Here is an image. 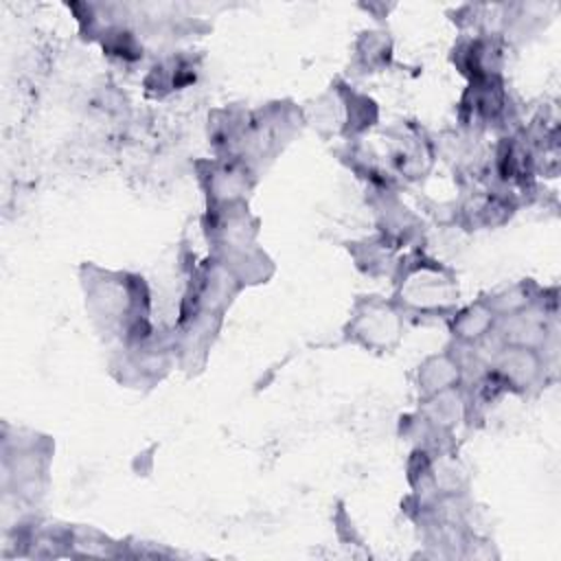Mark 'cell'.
Masks as SVG:
<instances>
[{"instance_id": "obj_5", "label": "cell", "mask_w": 561, "mask_h": 561, "mask_svg": "<svg viewBox=\"0 0 561 561\" xmlns=\"http://www.w3.org/2000/svg\"><path fill=\"white\" fill-rule=\"evenodd\" d=\"M497 313L491 309L489 302H476L467 307L456 320H454V335L460 342H480L482 337L489 335V331L495 324Z\"/></svg>"}, {"instance_id": "obj_4", "label": "cell", "mask_w": 561, "mask_h": 561, "mask_svg": "<svg viewBox=\"0 0 561 561\" xmlns=\"http://www.w3.org/2000/svg\"><path fill=\"white\" fill-rule=\"evenodd\" d=\"M458 379H460V366L449 355H434L419 370V388L427 397L456 388Z\"/></svg>"}, {"instance_id": "obj_2", "label": "cell", "mask_w": 561, "mask_h": 561, "mask_svg": "<svg viewBox=\"0 0 561 561\" xmlns=\"http://www.w3.org/2000/svg\"><path fill=\"white\" fill-rule=\"evenodd\" d=\"M351 333L373 348H390L401 333L399 313L383 302L370 300L359 307L351 322Z\"/></svg>"}, {"instance_id": "obj_1", "label": "cell", "mask_w": 561, "mask_h": 561, "mask_svg": "<svg viewBox=\"0 0 561 561\" xmlns=\"http://www.w3.org/2000/svg\"><path fill=\"white\" fill-rule=\"evenodd\" d=\"M405 305L421 311H443L454 305L458 289L451 276L438 267H419L401 285Z\"/></svg>"}, {"instance_id": "obj_3", "label": "cell", "mask_w": 561, "mask_h": 561, "mask_svg": "<svg viewBox=\"0 0 561 561\" xmlns=\"http://www.w3.org/2000/svg\"><path fill=\"white\" fill-rule=\"evenodd\" d=\"M541 370V359L537 355V348L528 346H511L504 344V348L495 357V375L513 388H526L530 386Z\"/></svg>"}]
</instances>
